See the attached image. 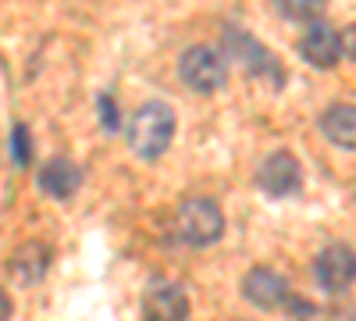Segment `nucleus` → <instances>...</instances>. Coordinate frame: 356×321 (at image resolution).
<instances>
[{
  "instance_id": "nucleus-1",
  "label": "nucleus",
  "mask_w": 356,
  "mask_h": 321,
  "mask_svg": "<svg viewBox=\"0 0 356 321\" xmlns=\"http://www.w3.org/2000/svg\"><path fill=\"white\" fill-rule=\"evenodd\" d=\"M175 111L161 100H150V104H143L132 118H129V147L136 157L143 161H157L168 147H171V139H175Z\"/></svg>"
},
{
  "instance_id": "nucleus-2",
  "label": "nucleus",
  "mask_w": 356,
  "mask_h": 321,
  "mask_svg": "<svg viewBox=\"0 0 356 321\" xmlns=\"http://www.w3.org/2000/svg\"><path fill=\"white\" fill-rule=\"evenodd\" d=\"M175 232L186 246H214L225 236V214L218 208V200L211 196H186L178 203V214H175Z\"/></svg>"
},
{
  "instance_id": "nucleus-3",
  "label": "nucleus",
  "mask_w": 356,
  "mask_h": 321,
  "mask_svg": "<svg viewBox=\"0 0 356 321\" xmlns=\"http://www.w3.org/2000/svg\"><path fill=\"white\" fill-rule=\"evenodd\" d=\"M178 79L193 93H218L228 82V57L211 43H196L178 57Z\"/></svg>"
},
{
  "instance_id": "nucleus-4",
  "label": "nucleus",
  "mask_w": 356,
  "mask_h": 321,
  "mask_svg": "<svg viewBox=\"0 0 356 321\" xmlns=\"http://www.w3.org/2000/svg\"><path fill=\"white\" fill-rule=\"evenodd\" d=\"M225 47L246 65V72L260 82H267L271 90H282L285 86V68L278 65V57L267 50L260 40L246 36L243 29H225Z\"/></svg>"
},
{
  "instance_id": "nucleus-5",
  "label": "nucleus",
  "mask_w": 356,
  "mask_h": 321,
  "mask_svg": "<svg viewBox=\"0 0 356 321\" xmlns=\"http://www.w3.org/2000/svg\"><path fill=\"white\" fill-rule=\"evenodd\" d=\"M300 186H303V168L289 150H275L260 161V168H257V189L260 193L282 200V196H296Z\"/></svg>"
},
{
  "instance_id": "nucleus-6",
  "label": "nucleus",
  "mask_w": 356,
  "mask_h": 321,
  "mask_svg": "<svg viewBox=\"0 0 356 321\" xmlns=\"http://www.w3.org/2000/svg\"><path fill=\"white\" fill-rule=\"evenodd\" d=\"M314 279L324 293H346L356 282V250L346 246V243L324 246L314 260Z\"/></svg>"
},
{
  "instance_id": "nucleus-7",
  "label": "nucleus",
  "mask_w": 356,
  "mask_h": 321,
  "mask_svg": "<svg viewBox=\"0 0 356 321\" xmlns=\"http://www.w3.org/2000/svg\"><path fill=\"white\" fill-rule=\"evenodd\" d=\"M189 297L178 282H154L143 293V321H186Z\"/></svg>"
},
{
  "instance_id": "nucleus-8",
  "label": "nucleus",
  "mask_w": 356,
  "mask_h": 321,
  "mask_svg": "<svg viewBox=\"0 0 356 321\" xmlns=\"http://www.w3.org/2000/svg\"><path fill=\"white\" fill-rule=\"evenodd\" d=\"M243 297L257 307V311H278L285 307V300L292 297L289 293V282L275 272V268H250L246 279H243Z\"/></svg>"
},
{
  "instance_id": "nucleus-9",
  "label": "nucleus",
  "mask_w": 356,
  "mask_h": 321,
  "mask_svg": "<svg viewBox=\"0 0 356 321\" xmlns=\"http://www.w3.org/2000/svg\"><path fill=\"white\" fill-rule=\"evenodd\" d=\"M300 54L314 68H335L339 57H342V36L328 22H310V29L300 40Z\"/></svg>"
},
{
  "instance_id": "nucleus-10",
  "label": "nucleus",
  "mask_w": 356,
  "mask_h": 321,
  "mask_svg": "<svg viewBox=\"0 0 356 321\" xmlns=\"http://www.w3.org/2000/svg\"><path fill=\"white\" fill-rule=\"evenodd\" d=\"M50 246L47 243H40V240H33V243H22L15 253H11V260H8V275H11V282H18V285H36V282H43V275L50 272Z\"/></svg>"
},
{
  "instance_id": "nucleus-11",
  "label": "nucleus",
  "mask_w": 356,
  "mask_h": 321,
  "mask_svg": "<svg viewBox=\"0 0 356 321\" xmlns=\"http://www.w3.org/2000/svg\"><path fill=\"white\" fill-rule=\"evenodd\" d=\"M79 186H82V168L68 157H54L40 168V189L57 203H68L79 193Z\"/></svg>"
},
{
  "instance_id": "nucleus-12",
  "label": "nucleus",
  "mask_w": 356,
  "mask_h": 321,
  "mask_svg": "<svg viewBox=\"0 0 356 321\" xmlns=\"http://www.w3.org/2000/svg\"><path fill=\"white\" fill-rule=\"evenodd\" d=\"M321 136L339 150H356V107L353 104H332L321 114Z\"/></svg>"
},
{
  "instance_id": "nucleus-13",
  "label": "nucleus",
  "mask_w": 356,
  "mask_h": 321,
  "mask_svg": "<svg viewBox=\"0 0 356 321\" xmlns=\"http://www.w3.org/2000/svg\"><path fill=\"white\" fill-rule=\"evenodd\" d=\"M324 4L328 0H275V15L292 25H310V22H321Z\"/></svg>"
},
{
  "instance_id": "nucleus-14",
  "label": "nucleus",
  "mask_w": 356,
  "mask_h": 321,
  "mask_svg": "<svg viewBox=\"0 0 356 321\" xmlns=\"http://www.w3.org/2000/svg\"><path fill=\"white\" fill-rule=\"evenodd\" d=\"M11 157L18 168L33 164V136H29V125H22V122L11 129Z\"/></svg>"
},
{
  "instance_id": "nucleus-15",
  "label": "nucleus",
  "mask_w": 356,
  "mask_h": 321,
  "mask_svg": "<svg viewBox=\"0 0 356 321\" xmlns=\"http://www.w3.org/2000/svg\"><path fill=\"white\" fill-rule=\"evenodd\" d=\"M97 114H100V129L104 132H118V129H122V114H118V100L111 97V93H100L97 97Z\"/></svg>"
},
{
  "instance_id": "nucleus-16",
  "label": "nucleus",
  "mask_w": 356,
  "mask_h": 321,
  "mask_svg": "<svg viewBox=\"0 0 356 321\" xmlns=\"http://www.w3.org/2000/svg\"><path fill=\"white\" fill-rule=\"evenodd\" d=\"M342 54L356 61V25H349L346 33H342Z\"/></svg>"
},
{
  "instance_id": "nucleus-17",
  "label": "nucleus",
  "mask_w": 356,
  "mask_h": 321,
  "mask_svg": "<svg viewBox=\"0 0 356 321\" xmlns=\"http://www.w3.org/2000/svg\"><path fill=\"white\" fill-rule=\"evenodd\" d=\"M11 314H15V304L8 297V289H0V321H11Z\"/></svg>"
}]
</instances>
